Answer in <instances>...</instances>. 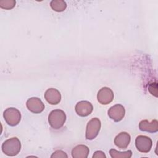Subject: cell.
Listing matches in <instances>:
<instances>
[{"label": "cell", "instance_id": "11", "mask_svg": "<svg viewBox=\"0 0 158 158\" xmlns=\"http://www.w3.org/2000/svg\"><path fill=\"white\" fill-rule=\"evenodd\" d=\"M139 128L143 131L156 133L158 131V122L153 120L151 122L147 120H141L139 123Z\"/></svg>", "mask_w": 158, "mask_h": 158}, {"label": "cell", "instance_id": "5", "mask_svg": "<svg viewBox=\"0 0 158 158\" xmlns=\"http://www.w3.org/2000/svg\"><path fill=\"white\" fill-rule=\"evenodd\" d=\"M135 146L139 152L147 153L150 151L152 146V142L149 137L139 135L135 139Z\"/></svg>", "mask_w": 158, "mask_h": 158}, {"label": "cell", "instance_id": "12", "mask_svg": "<svg viewBox=\"0 0 158 158\" xmlns=\"http://www.w3.org/2000/svg\"><path fill=\"white\" fill-rule=\"evenodd\" d=\"M130 142V136L126 132H121L114 139L115 144L120 149H126Z\"/></svg>", "mask_w": 158, "mask_h": 158}, {"label": "cell", "instance_id": "2", "mask_svg": "<svg viewBox=\"0 0 158 158\" xmlns=\"http://www.w3.org/2000/svg\"><path fill=\"white\" fill-rule=\"evenodd\" d=\"M2 152L8 156H15L17 155L21 149V143L20 140L13 137L6 140L1 146Z\"/></svg>", "mask_w": 158, "mask_h": 158}, {"label": "cell", "instance_id": "9", "mask_svg": "<svg viewBox=\"0 0 158 158\" xmlns=\"http://www.w3.org/2000/svg\"><path fill=\"white\" fill-rule=\"evenodd\" d=\"M75 112L80 117H86L93 111L92 104L87 101H81L77 102L75 107Z\"/></svg>", "mask_w": 158, "mask_h": 158}, {"label": "cell", "instance_id": "15", "mask_svg": "<svg viewBox=\"0 0 158 158\" xmlns=\"http://www.w3.org/2000/svg\"><path fill=\"white\" fill-rule=\"evenodd\" d=\"M109 154L112 158H130L132 156V151L128 150L124 152H120L114 149L109 151Z\"/></svg>", "mask_w": 158, "mask_h": 158}, {"label": "cell", "instance_id": "1", "mask_svg": "<svg viewBox=\"0 0 158 158\" xmlns=\"http://www.w3.org/2000/svg\"><path fill=\"white\" fill-rule=\"evenodd\" d=\"M66 120L65 113L60 109L52 110L48 115V122L51 128L54 130L61 128Z\"/></svg>", "mask_w": 158, "mask_h": 158}, {"label": "cell", "instance_id": "6", "mask_svg": "<svg viewBox=\"0 0 158 158\" xmlns=\"http://www.w3.org/2000/svg\"><path fill=\"white\" fill-rule=\"evenodd\" d=\"M114 96V93L110 88L108 87H103L98 91L97 94V99L100 104L107 105L113 101Z\"/></svg>", "mask_w": 158, "mask_h": 158}, {"label": "cell", "instance_id": "3", "mask_svg": "<svg viewBox=\"0 0 158 158\" xmlns=\"http://www.w3.org/2000/svg\"><path fill=\"white\" fill-rule=\"evenodd\" d=\"M3 117L6 123L12 127L18 125L21 120V114L20 111L14 107L6 109L4 111Z\"/></svg>", "mask_w": 158, "mask_h": 158}, {"label": "cell", "instance_id": "17", "mask_svg": "<svg viewBox=\"0 0 158 158\" xmlns=\"http://www.w3.org/2000/svg\"><path fill=\"white\" fill-rule=\"evenodd\" d=\"M67 154L62 150H57L51 156V158H67Z\"/></svg>", "mask_w": 158, "mask_h": 158}, {"label": "cell", "instance_id": "4", "mask_svg": "<svg viewBox=\"0 0 158 158\" xmlns=\"http://www.w3.org/2000/svg\"><path fill=\"white\" fill-rule=\"evenodd\" d=\"M101 123V121L98 118H93L90 120L86 125V138L88 140L94 139L98 135Z\"/></svg>", "mask_w": 158, "mask_h": 158}, {"label": "cell", "instance_id": "18", "mask_svg": "<svg viewBox=\"0 0 158 158\" xmlns=\"http://www.w3.org/2000/svg\"><path fill=\"white\" fill-rule=\"evenodd\" d=\"M106 158V156L102 151H96L93 155V158Z\"/></svg>", "mask_w": 158, "mask_h": 158}, {"label": "cell", "instance_id": "7", "mask_svg": "<svg viewBox=\"0 0 158 158\" xmlns=\"http://www.w3.org/2000/svg\"><path fill=\"white\" fill-rule=\"evenodd\" d=\"M26 106L30 112L35 114L41 113L44 109V104L40 98L36 97L29 98L27 101Z\"/></svg>", "mask_w": 158, "mask_h": 158}, {"label": "cell", "instance_id": "8", "mask_svg": "<svg viewBox=\"0 0 158 158\" xmlns=\"http://www.w3.org/2000/svg\"><path fill=\"white\" fill-rule=\"evenodd\" d=\"M125 114L124 107L121 104H115L112 106L108 110L109 117L114 122H118L121 121Z\"/></svg>", "mask_w": 158, "mask_h": 158}, {"label": "cell", "instance_id": "16", "mask_svg": "<svg viewBox=\"0 0 158 158\" xmlns=\"http://www.w3.org/2000/svg\"><path fill=\"white\" fill-rule=\"evenodd\" d=\"M15 1L14 0H1L0 7L4 9H11L15 6Z\"/></svg>", "mask_w": 158, "mask_h": 158}, {"label": "cell", "instance_id": "14", "mask_svg": "<svg viewBox=\"0 0 158 158\" xmlns=\"http://www.w3.org/2000/svg\"><path fill=\"white\" fill-rule=\"evenodd\" d=\"M50 6L54 11L60 12L65 10L67 4L63 0H52L50 2Z\"/></svg>", "mask_w": 158, "mask_h": 158}, {"label": "cell", "instance_id": "13", "mask_svg": "<svg viewBox=\"0 0 158 158\" xmlns=\"http://www.w3.org/2000/svg\"><path fill=\"white\" fill-rule=\"evenodd\" d=\"M89 148L83 144L77 145L72 150V156L73 158H86L89 154Z\"/></svg>", "mask_w": 158, "mask_h": 158}, {"label": "cell", "instance_id": "10", "mask_svg": "<svg viewBox=\"0 0 158 158\" xmlns=\"http://www.w3.org/2000/svg\"><path fill=\"white\" fill-rule=\"evenodd\" d=\"M44 98L50 104L56 105L60 102L61 100V94L57 89L51 88L46 91L44 93Z\"/></svg>", "mask_w": 158, "mask_h": 158}]
</instances>
